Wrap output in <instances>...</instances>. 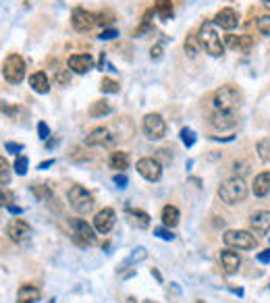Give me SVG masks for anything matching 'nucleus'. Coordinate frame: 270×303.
Returning <instances> with one entry per match:
<instances>
[{"label": "nucleus", "instance_id": "3c124183", "mask_svg": "<svg viewBox=\"0 0 270 303\" xmlns=\"http://www.w3.org/2000/svg\"><path fill=\"white\" fill-rule=\"evenodd\" d=\"M6 168H8V162L2 156H0V170H6Z\"/></svg>", "mask_w": 270, "mask_h": 303}, {"label": "nucleus", "instance_id": "603ef678", "mask_svg": "<svg viewBox=\"0 0 270 303\" xmlns=\"http://www.w3.org/2000/svg\"><path fill=\"white\" fill-rule=\"evenodd\" d=\"M260 2H262V4H264L268 10H270V0H260Z\"/></svg>", "mask_w": 270, "mask_h": 303}, {"label": "nucleus", "instance_id": "a878e982", "mask_svg": "<svg viewBox=\"0 0 270 303\" xmlns=\"http://www.w3.org/2000/svg\"><path fill=\"white\" fill-rule=\"evenodd\" d=\"M256 154L262 162H270V137H262L256 144Z\"/></svg>", "mask_w": 270, "mask_h": 303}, {"label": "nucleus", "instance_id": "f257e3e1", "mask_svg": "<svg viewBox=\"0 0 270 303\" xmlns=\"http://www.w3.org/2000/svg\"><path fill=\"white\" fill-rule=\"evenodd\" d=\"M243 102V92L237 85H222L212 94V106L214 110H237Z\"/></svg>", "mask_w": 270, "mask_h": 303}, {"label": "nucleus", "instance_id": "c756f323", "mask_svg": "<svg viewBox=\"0 0 270 303\" xmlns=\"http://www.w3.org/2000/svg\"><path fill=\"white\" fill-rule=\"evenodd\" d=\"M185 52H187V56H196V54L200 52V42H198V36H193L189 34L187 40H185Z\"/></svg>", "mask_w": 270, "mask_h": 303}, {"label": "nucleus", "instance_id": "c85d7f7f", "mask_svg": "<svg viewBox=\"0 0 270 303\" xmlns=\"http://www.w3.org/2000/svg\"><path fill=\"white\" fill-rule=\"evenodd\" d=\"M100 90L104 94H118L121 92V83H118L116 79H110V77H104L100 81Z\"/></svg>", "mask_w": 270, "mask_h": 303}, {"label": "nucleus", "instance_id": "aec40b11", "mask_svg": "<svg viewBox=\"0 0 270 303\" xmlns=\"http://www.w3.org/2000/svg\"><path fill=\"white\" fill-rule=\"evenodd\" d=\"M252 189H254V196H256V198L268 196V193H270V172H268V170L260 172V175H256Z\"/></svg>", "mask_w": 270, "mask_h": 303}, {"label": "nucleus", "instance_id": "4c0bfd02", "mask_svg": "<svg viewBox=\"0 0 270 303\" xmlns=\"http://www.w3.org/2000/svg\"><path fill=\"white\" fill-rule=\"evenodd\" d=\"M162 54H164V46H162V42H158V44H154L152 48H150V58L152 60H160Z\"/></svg>", "mask_w": 270, "mask_h": 303}, {"label": "nucleus", "instance_id": "7c9ffc66", "mask_svg": "<svg viewBox=\"0 0 270 303\" xmlns=\"http://www.w3.org/2000/svg\"><path fill=\"white\" fill-rule=\"evenodd\" d=\"M54 83L56 85H69L71 83V69H56L54 71Z\"/></svg>", "mask_w": 270, "mask_h": 303}, {"label": "nucleus", "instance_id": "9d476101", "mask_svg": "<svg viewBox=\"0 0 270 303\" xmlns=\"http://www.w3.org/2000/svg\"><path fill=\"white\" fill-rule=\"evenodd\" d=\"M137 172L146 181L156 183L162 177V164H160L156 158H142V160H137Z\"/></svg>", "mask_w": 270, "mask_h": 303}, {"label": "nucleus", "instance_id": "9b49d317", "mask_svg": "<svg viewBox=\"0 0 270 303\" xmlns=\"http://www.w3.org/2000/svg\"><path fill=\"white\" fill-rule=\"evenodd\" d=\"M71 25L77 31H90L94 25H98V15H94L85 8H75L71 15Z\"/></svg>", "mask_w": 270, "mask_h": 303}, {"label": "nucleus", "instance_id": "8fccbe9b", "mask_svg": "<svg viewBox=\"0 0 270 303\" xmlns=\"http://www.w3.org/2000/svg\"><path fill=\"white\" fill-rule=\"evenodd\" d=\"M152 276H154V278L158 280V283H162V274L158 272V270H156V268H152Z\"/></svg>", "mask_w": 270, "mask_h": 303}, {"label": "nucleus", "instance_id": "423d86ee", "mask_svg": "<svg viewBox=\"0 0 270 303\" xmlns=\"http://www.w3.org/2000/svg\"><path fill=\"white\" fill-rule=\"evenodd\" d=\"M2 75L8 83H21L25 77V60L21 54H8L2 62Z\"/></svg>", "mask_w": 270, "mask_h": 303}, {"label": "nucleus", "instance_id": "72a5a7b5", "mask_svg": "<svg viewBox=\"0 0 270 303\" xmlns=\"http://www.w3.org/2000/svg\"><path fill=\"white\" fill-rule=\"evenodd\" d=\"M27 164H29V160L25 158V156H17V160H15V172L17 175H27Z\"/></svg>", "mask_w": 270, "mask_h": 303}, {"label": "nucleus", "instance_id": "58836bf2", "mask_svg": "<svg viewBox=\"0 0 270 303\" xmlns=\"http://www.w3.org/2000/svg\"><path fill=\"white\" fill-rule=\"evenodd\" d=\"M38 137L44 139V142H48V137H50V127H48L44 121L38 123Z\"/></svg>", "mask_w": 270, "mask_h": 303}, {"label": "nucleus", "instance_id": "20e7f679", "mask_svg": "<svg viewBox=\"0 0 270 303\" xmlns=\"http://www.w3.org/2000/svg\"><path fill=\"white\" fill-rule=\"evenodd\" d=\"M71 208L77 214H88L94 208V196L83 185H73L67 193Z\"/></svg>", "mask_w": 270, "mask_h": 303}, {"label": "nucleus", "instance_id": "1a4fd4ad", "mask_svg": "<svg viewBox=\"0 0 270 303\" xmlns=\"http://www.w3.org/2000/svg\"><path fill=\"white\" fill-rule=\"evenodd\" d=\"M71 226H73V239L79 245L85 247V245H92L96 241V231L85 220L75 218V220H71Z\"/></svg>", "mask_w": 270, "mask_h": 303}, {"label": "nucleus", "instance_id": "f03ea898", "mask_svg": "<svg viewBox=\"0 0 270 303\" xmlns=\"http://www.w3.org/2000/svg\"><path fill=\"white\" fill-rule=\"evenodd\" d=\"M247 193H250V189H247V183L241 179V177H231L226 179L222 185L218 187V198L229 203V205H235V203H241Z\"/></svg>", "mask_w": 270, "mask_h": 303}, {"label": "nucleus", "instance_id": "f8f14e48", "mask_svg": "<svg viewBox=\"0 0 270 303\" xmlns=\"http://www.w3.org/2000/svg\"><path fill=\"white\" fill-rule=\"evenodd\" d=\"M210 125L216 131H229L237 125V112L233 110H214L210 114Z\"/></svg>", "mask_w": 270, "mask_h": 303}, {"label": "nucleus", "instance_id": "37998d69", "mask_svg": "<svg viewBox=\"0 0 270 303\" xmlns=\"http://www.w3.org/2000/svg\"><path fill=\"white\" fill-rule=\"evenodd\" d=\"M256 259H258L260 264H270V247H268V250H264V252L258 253Z\"/></svg>", "mask_w": 270, "mask_h": 303}, {"label": "nucleus", "instance_id": "4468645a", "mask_svg": "<svg viewBox=\"0 0 270 303\" xmlns=\"http://www.w3.org/2000/svg\"><path fill=\"white\" fill-rule=\"evenodd\" d=\"M114 220H116V214L112 208H104L100 210L98 214L94 216V229L98 231L100 235H106V233H110V229L114 226Z\"/></svg>", "mask_w": 270, "mask_h": 303}, {"label": "nucleus", "instance_id": "2f4dec72", "mask_svg": "<svg viewBox=\"0 0 270 303\" xmlns=\"http://www.w3.org/2000/svg\"><path fill=\"white\" fill-rule=\"evenodd\" d=\"M181 142L185 144L187 148H191L193 144H196V133H193V129H189V127L181 129Z\"/></svg>", "mask_w": 270, "mask_h": 303}, {"label": "nucleus", "instance_id": "de8ad7c7", "mask_svg": "<svg viewBox=\"0 0 270 303\" xmlns=\"http://www.w3.org/2000/svg\"><path fill=\"white\" fill-rule=\"evenodd\" d=\"M6 210H8L10 214H23V208H17V205H13V203L6 205Z\"/></svg>", "mask_w": 270, "mask_h": 303}, {"label": "nucleus", "instance_id": "393cba45", "mask_svg": "<svg viewBox=\"0 0 270 303\" xmlns=\"http://www.w3.org/2000/svg\"><path fill=\"white\" fill-rule=\"evenodd\" d=\"M154 13L162 21H168L172 17V0H154Z\"/></svg>", "mask_w": 270, "mask_h": 303}, {"label": "nucleus", "instance_id": "0eeeda50", "mask_svg": "<svg viewBox=\"0 0 270 303\" xmlns=\"http://www.w3.org/2000/svg\"><path fill=\"white\" fill-rule=\"evenodd\" d=\"M144 133L148 139H152V142H158L166 135V123L164 118H162L158 112H150L144 116Z\"/></svg>", "mask_w": 270, "mask_h": 303}, {"label": "nucleus", "instance_id": "bb28decb", "mask_svg": "<svg viewBox=\"0 0 270 303\" xmlns=\"http://www.w3.org/2000/svg\"><path fill=\"white\" fill-rule=\"evenodd\" d=\"M129 214L133 216V222L139 226V229H148L150 226V214L144 210H127Z\"/></svg>", "mask_w": 270, "mask_h": 303}, {"label": "nucleus", "instance_id": "c03bdc74", "mask_svg": "<svg viewBox=\"0 0 270 303\" xmlns=\"http://www.w3.org/2000/svg\"><path fill=\"white\" fill-rule=\"evenodd\" d=\"M116 36H118V31H116V29H104L98 38H100V40H114Z\"/></svg>", "mask_w": 270, "mask_h": 303}, {"label": "nucleus", "instance_id": "e433bc0d", "mask_svg": "<svg viewBox=\"0 0 270 303\" xmlns=\"http://www.w3.org/2000/svg\"><path fill=\"white\" fill-rule=\"evenodd\" d=\"M15 202V193L13 191H8V189H0V205H10Z\"/></svg>", "mask_w": 270, "mask_h": 303}, {"label": "nucleus", "instance_id": "c9c22d12", "mask_svg": "<svg viewBox=\"0 0 270 303\" xmlns=\"http://www.w3.org/2000/svg\"><path fill=\"white\" fill-rule=\"evenodd\" d=\"M154 235L160 237V239H164V241H172V239H175V235H172V231L168 229V226H156Z\"/></svg>", "mask_w": 270, "mask_h": 303}, {"label": "nucleus", "instance_id": "f3484780", "mask_svg": "<svg viewBox=\"0 0 270 303\" xmlns=\"http://www.w3.org/2000/svg\"><path fill=\"white\" fill-rule=\"evenodd\" d=\"M85 144L88 146H112L114 144V137L110 133V129H106V127H96L94 131L85 137Z\"/></svg>", "mask_w": 270, "mask_h": 303}, {"label": "nucleus", "instance_id": "473e14b6", "mask_svg": "<svg viewBox=\"0 0 270 303\" xmlns=\"http://www.w3.org/2000/svg\"><path fill=\"white\" fill-rule=\"evenodd\" d=\"M254 46V40L250 36H239V40H237V50L239 52H250Z\"/></svg>", "mask_w": 270, "mask_h": 303}, {"label": "nucleus", "instance_id": "864d4df0", "mask_svg": "<svg viewBox=\"0 0 270 303\" xmlns=\"http://www.w3.org/2000/svg\"><path fill=\"white\" fill-rule=\"evenodd\" d=\"M142 303H156V301H152V299H146V301H142Z\"/></svg>", "mask_w": 270, "mask_h": 303}, {"label": "nucleus", "instance_id": "2eb2a0df", "mask_svg": "<svg viewBox=\"0 0 270 303\" xmlns=\"http://www.w3.org/2000/svg\"><path fill=\"white\" fill-rule=\"evenodd\" d=\"M67 67L77 75H85L88 71L94 69V58H92V54H73L67 60Z\"/></svg>", "mask_w": 270, "mask_h": 303}, {"label": "nucleus", "instance_id": "6e6552de", "mask_svg": "<svg viewBox=\"0 0 270 303\" xmlns=\"http://www.w3.org/2000/svg\"><path fill=\"white\" fill-rule=\"evenodd\" d=\"M6 235L13 243H25V241H29V237L34 235V231H31V226L25 220L15 218L6 224Z\"/></svg>", "mask_w": 270, "mask_h": 303}, {"label": "nucleus", "instance_id": "6ab92c4d", "mask_svg": "<svg viewBox=\"0 0 270 303\" xmlns=\"http://www.w3.org/2000/svg\"><path fill=\"white\" fill-rule=\"evenodd\" d=\"M40 297H42L40 289L36 285H31V283L21 285L19 291H17V303H36Z\"/></svg>", "mask_w": 270, "mask_h": 303}, {"label": "nucleus", "instance_id": "49530a36", "mask_svg": "<svg viewBox=\"0 0 270 303\" xmlns=\"http://www.w3.org/2000/svg\"><path fill=\"white\" fill-rule=\"evenodd\" d=\"M114 183H116V187H127V177L125 175H114V179H112Z\"/></svg>", "mask_w": 270, "mask_h": 303}, {"label": "nucleus", "instance_id": "4be33fe9", "mask_svg": "<svg viewBox=\"0 0 270 303\" xmlns=\"http://www.w3.org/2000/svg\"><path fill=\"white\" fill-rule=\"evenodd\" d=\"M179 210L175 208V205H164V208H162V224L164 226H168V229H175V226L179 224Z\"/></svg>", "mask_w": 270, "mask_h": 303}, {"label": "nucleus", "instance_id": "f704fd0d", "mask_svg": "<svg viewBox=\"0 0 270 303\" xmlns=\"http://www.w3.org/2000/svg\"><path fill=\"white\" fill-rule=\"evenodd\" d=\"M258 31H260L262 36H270V15H264V17H260L258 19Z\"/></svg>", "mask_w": 270, "mask_h": 303}, {"label": "nucleus", "instance_id": "a18cd8bd", "mask_svg": "<svg viewBox=\"0 0 270 303\" xmlns=\"http://www.w3.org/2000/svg\"><path fill=\"white\" fill-rule=\"evenodd\" d=\"M8 181H10V170H0V185H8Z\"/></svg>", "mask_w": 270, "mask_h": 303}, {"label": "nucleus", "instance_id": "5fc2aeb1", "mask_svg": "<svg viewBox=\"0 0 270 303\" xmlns=\"http://www.w3.org/2000/svg\"><path fill=\"white\" fill-rule=\"evenodd\" d=\"M50 303H54V299H50Z\"/></svg>", "mask_w": 270, "mask_h": 303}, {"label": "nucleus", "instance_id": "5701e85b", "mask_svg": "<svg viewBox=\"0 0 270 303\" xmlns=\"http://www.w3.org/2000/svg\"><path fill=\"white\" fill-rule=\"evenodd\" d=\"M108 164H110V168H116V170H125L129 166V154L123 150H116L110 154V158H108Z\"/></svg>", "mask_w": 270, "mask_h": 303}, {"label": "nucleus", "instance_id": "09e8293b", "mask_svg": "<svg viewBox=\"0 0 270 303\" xmlns=\"http://www.w3.org/2000/svg\"><path fill=\"white\" fill-rule=\"evenodd\" d=\"M52 164H54V160H46V162H42V164H40L38 168H40V170H46V168H50Z\"/></svg>", "mask_w": 270, "mask_h": 303}, {"label": "nucleus", "instance_id": "b1692460", "mask_svg": "<svg viewBox=\"0 0 270 303\" xmlns=\"http://www.w3.org/2000/svg\"><path fill=\"white\" fill-rule=\"evenodd\" d=\"M88 112H90L92 118H102V116H106V114L112 112V106L108 104L106 100H96V102H92V106H90Z\"/></svg>", "mask_w": 270, "mask_h": 303}, {"label": "nucleus", "instance_id": "79ce46f5", "mask_svg": "<svg viewBox=\"0 0 270 303\" xmlns=\"http://www.w3.org/2000/svg\"><path fill=\"white\" fill-rule=\"evenodd\" d=\"M4 150L6 152H10V154H21V152H23V146H21V144H15V142H6L4 144Z\"/></svg>", "mask_w": 270, "mask_h": 303}, {"label": "nucleus", "instance_id": "ddd939ff", "mask_svg": "<svg viewBox=\"0 0 270 303\" xmlns=\"http://www.w3.org/2000/svg\"><path fill=\"white\" fill-rule=\"evenodd\" d=\"M214 25H218L220 29L231 31V29H235L237 25H239V13H237L235 8H231V6L220 8L218 13L214 15Z\"/></svg>", "mask_w": 270, "mask_h": 303}, {"label": "nucleus", "instance_id": "cd10ccee", "mask_svg": "<svg viewBox=\"0 0 270 303\" xmlns=\"http://www.w3.org/2000/svg\"><path fill=\"white\" fill-rule=\"evenodd\" d=\"M31 193L40 200V202H48V200H52V189L48 187V185H38V183H34L31 185Z\"/></svg>", "mask_w": 270, "mask_h": 303}, {"label": "nucleus", "instance_id": "dca6fc26", "mask_svg": "<svg viewBox=\"0 0 270 303\" xmlns=\"http://www.w3.org/2000/svg\"><path fill=\"white\" fill-rule=\"evenodd\" d=\"M250 231L254 235H262V237L270 231V212L268 210L254 212L250 216Z\"/></svg>", "mask_w": 270, "mask_h": 303}, {"label": "nucleus", "instance_id": "ea45409f", "mask_svg": "<svg viewBox=\"0 0 270 303\" xmlns=\"http://www.w3.org/2000/svg\"><path fill=\"white\" fill-rule=\"evenodd\" d=\"M0 112H6L8 116H17L19 114V106H10L6 102H0Z\"/></svg>", "mask_w": 270, "mask_h": 303}, {"label": "nucleus", "instance_id": "39448f33", "mask_svg": "<svg viewBox=\"0 0 270 303\" xmlns=\"http://www.w3.org/2000/svg\"><path fill=\"white\" fill-rule=\"evenodd\" d=\"M222 241L226 247H233V250H256L258 247V239L254 237L252 231H226L222 235Z\"/></svg>", "mask_w": 270, "mask_h": 303}, {"label": "nucleus", "instance_id": "7ed1b4c3", "mask_svg": "<svg viewBox=\"0 0 270 303\" xmlns=\"http://www.w3.org/2000/svg\"><path fill=\"white\" fill-rule=\"evenodd\" d=\"M198 42H200V48H204V52H208L210 56H222L224 54V42L220 40L218 31L214 29V23H210V21H206L200 27Z\"/></svg>", "mask_w": 270, "mask_h": 303}, {"label": "nucleus", "instance_id": "412c9836", "mask_svg": "<svg viewBox=\"0 0 270 303\" xmlns=\"http://www.w3.org/2000/svg\"><path fill=\"white\" fill-rule=\"evenodd\" d=\"M29 85H31V90L38 92V94H48L50 92V81H48L44 71H36L34 75H29Z\"/></svg>", "mask_w": 270, "mask_h": 303}, {"label": "nucleus", "instance_id": "a211bd4d", "mask_svg": "<svg viewBox=\"0 0 270 303\" xmlns=\"http://www.w3.org/2000/svg\"><path fill=\"white\" fill-rule=\"evenodd\" d=\"M220 264H222V270L226 274H235L241 266V255L237 253V250H233V247L222 250L220 252Z\"/></svg>", "mask_w": 270, "mask_h": 303}, {"label": "nucleus", "instance_id": "a19ab883", "mask_svg": "<svg viewBox=\"0 0 270 303\" xmlns=\"http://www.w3.org/2000/svg\"><path fill=\"white\" fill-rule=\"evenodd\" d=\"M98 67H100V71H112V73H116V69L112 67L110 62L106 60V52H102L100 54V60H98Z\"/></svg>", "mask_w": 270, "mask_h": 303}]
</instances>
